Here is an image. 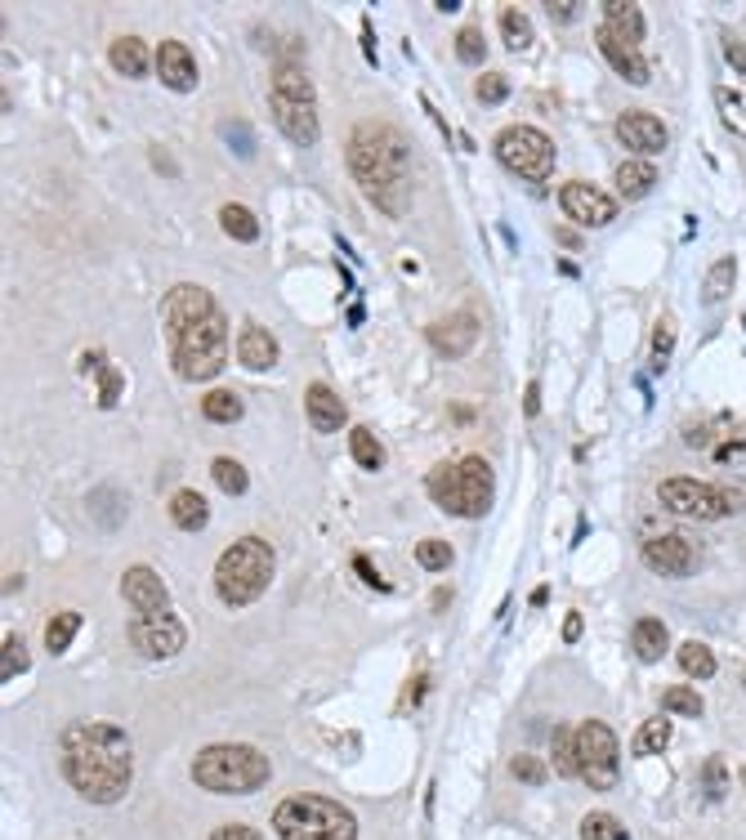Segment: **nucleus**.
I'll return each mask as SVG.
<instances>
[{
    "mask_svg": "<svg viewBox=\"0 0 746 840\" xmlns=\"http://www.w3.org/2000/svg\"><path fill=\"white\" fill-rule=\"evenodd\" d=\"M58 764L90 805H116L134 778V751L116 725H73L58 742Z\"/></svg>",
    "mask_w": 746,
    "mask_h": 840,
    "instance_id": "f257e3e1",
    "label": "nucleus"
},
{
    "mask_svg": "<svg viewBox=\"0 0 746 840\" xmlns=\"http://www.w3.org/2000/svg\"><path fill=\"white\" fill-rule=\"evenodd\" d=\"M349 170L385 215H402L407 210V192H412V153H407L402 134L393 125L367 121V125L354 130Z\"/></svg>",
    "mask_w": 746,
    "mask_h": 840,
    "instance_id": "f03ea898",
    "label": "nucleus"
},
{
    "mask_svg": "<svg viewBox=\"0 0 746 840\" xmlns=\"http://www.w3.org/2000/svg\"><path fill=\"white\" fill-rule=\"evenodd\" d=\"M274 568H278V559H274V545L259 541V537H242L233 541L224 554H220V564H215V590L224 604L242 608V604H255L268 582H274Z\"/></svg>",
    "mask_w": 746,
    "mask_h": 840,
    "instance_id": "7ed1b4c3",
    "label": "nucleus"
},
{
    "mask_svg": "<svg viewBox=\"0 0 746 840\" xmlns=\"http://www.w3.org/2000/svg\"><path fill=\"white\" fill-rule=\"evenodd\" d=\"M430 497L456 519H483L492 510V465L483 456H460L430 474Z\"/></svg>",
    "mask_w": 746,
    "mask_h": 840,
    "instance_id": "20e7f679",
    "label": "nucleus"
},
{
    "mask_svg": "<svg viewBox=\"0 0 746 840\" xmlns=\"http://www.w3.org/2000/svg\"><path fill=\"white\" fill-rule=\"evenodd\" d=\"M192 778L197 787L220 792V796H246L268 783V760L255 747L224 742V747H207L192 760Z\"/></svg>",
    "mask_w": 746,
    "mask_h": 840,
    "instance_id": "39448f33",
    "label": "nucleus"
},
{
    "mask_svg": "<svg viewBox=\"0 0 746 840\" xmlns=\"http://www.w3.org/2000/svg\"><path fill=\"white\" fill-rule=\"evenodd\" d=\"M274 827L282 840H358V822L341 800L326 796H287L274 809Z\"/></svg>",
    "mask_w": 746,
    "mask_h": 840,
    "instance_id": "423d86ee",
    "label": "nucleus"
},
{
    "mask_svg": "<svg viewBox=\"0 0 746 840\" xmlns=\"http://www.w3.org/2000/svg\"><path fill=\"white\" fill-rule=\"evenodd\" d=\"M170 363L183 380H215L229 363V322L224 313H207L201 322L170 335Z\"/></svg>",
    "mask_w": 746,
    "mask_h": 840,
    "instance_id": "0eeeda50",
    "label": "nucleus"
},
{
    "mask_svg": "<svg viewBox=\"0 0 746 840\" xmlns=\"http://www.w3.org/2000/svg\"><path fill=\"white\" fill-rule=\"evenodd\" d=\"M497 162L505 170H514L519 179L536 184V179H546L555 170V144L532 125H510V130L497 134Z\"/></svg>",
    "mask_w": 746,
    "mask_h": 840,
    "instance_id": "6e6552de",
    "label": "nucleus"
},
{
    "mask_svg": "<svg viewBox=\"0 0 746 840\" xmlns=\"http://www.w3.org/2000/svg\"><path fill=\"white\" fill-rule=\"evenodd\" d=\"M657 497H661V506L670 510V515H680V519H724L728 510H733V497L728 493H720V487H711V483H702V478H684V474H675V478H666L661 487H657Z\"/></svg>",
    "mask_w": 746,
    "mask_h": 840,
    "instance_id": "1a4fd4ad",
    "label": "nucleus"
},
{
    "mask_svg": "<svg viewBox=\"0 0 746 840\" xmlns=\"http://www.w3.org/2000/svg\"><path fill=\"white\" fill-rule=\"evenodd\" d=\"M577 751H581V778L594 787V792H608L617 787V733L608 729L603 720H586L577 729Z\"/></svg>",
    "mask_w": 746,
    "mask_h": 840,
    "instance_id": "9d476101",
    "label": "nucleus"
},
{
    "mask_svg": "<svg viewBox=\"0 0 746 840\" xmlns=\"http://www.w3.org/2000/svg\"><path fill=\"white\" fill-rule=\"evenodd\" d=\"M130 644H134V653L162 662L188 644V626L175 612H140L130 621Z\"/></svg>",
    "mask_w": 746,
    "mask_h": 840,
    "instance_id": "9b49d317",
    "label": "nucleus"
},
{
    "mask_svg": "<svg viewBox=\"0 0 746 840\" xmlns=\"http://www.w3.org/2000/svg\"><path fill=\"white\" fill-rule=\"evenodd\" d=\"M559 206H564V215H568V220H577V224H586V229L613 224V215H617V197H608L603 188H594V184H581V179L564 184V192H559Z\"/></svg>",
    "mask_w": 746,
    "mask_h": 840,
    "instance_id": "f8f14e48",
    "label": "nucleus"
},
{
    "mask_svg": "<svg viewBox=\"0 0 746 840\" xmlns=\"http://www.w3.org/2000/svg\"><path fill=\"white\" fill-rule=\"evenodd\" d=\"M644 564L657 577H689V573H698V550L684 537H653L644 545Z\"/></svg>",
    "mask_w": 746,
    "mask_h": 840,
    "instance_id": "ddd939ff",
    "label": "nucleus"
},
{
    "mask_svg": "<svg viewBox=\"0 0 746 840\" xmlns=\"http://www.w3.org/2000/svg\"><path fill=\"white\" fill-rule=\"evenodd\" d=\"M220 305H215V296L207 291V287H175L170 296H166V305H162V313H166V335H179L183 327H192V322H201L207 313H215Z\"/></svg>",
    "mask_w": 746,
    "mask_h": 840,
    "instance_id": "4468645a",
    "label": "nucleus"
},
{
    "mask_svg": "<svg viewBox=\"0 0 746 840\" xmlns=\"http://www.w3.org/2000/svg\"><path fill=\"white\" fill-rule=\"evenodd\" d=\"M617 139L631 148V153H639V157H653V153H661L666 148V125H661V117H653V112H639V108H631V112H622L617 117Z\"/></svg>",
    "mask_w": 746,
    "mask_h": 840,
    "instance_id": "2eb2a0df",
    "label": "nucleus"
},
{
    "mask_svg": "<svg viewBox=\"0 0 746 840\" xmlns=\"http://www.w3.org/2000/svg\"><path fill=\"white\" fill-rule=\"evenodd\" d=\"M157 77L175 95L197 90V58L188 54V45H179V41H162L157 45Z\"/></svg>",
    "mask_w": 746,
    "mask_h": 840,
    "instance_id": "dca6fc26",
    "label": "nucleus"
},
{
    "mask_svg": "<svg viewBox=\"0 0 746 840\" xmlns=\"http://www.w3.org/2000/svg\"><path fill=\"white\" fill-rule=\"evenodd\" d=\"M121 595L134 612H166L170 595H166V582L153 573V568H130L121 577Z\"/></svg>",
    "mask_w": 746,
    "mask_h": 840,
    "instance_id": "f3484780",
    "label": "nucleus"
},
{
    "mask_svg": "<svg viewBox=\"0 0 746 840\" xmlns=\"http://www.w3.org/2000/svg\"><path fill=\"white\" fill-rule=\"evenodd\" d=\"M474 340H479V318H474V313H452V318H443L438 327H430V344L438 349L443 358L469 354Z\"/></svg>",
    "mask_w": 746,
    "mask_h": 840,
    "instance_id": "a211bd4d",
    "label": "nucleus"
},
{
    "mask_svg": "<svg viewBox=\"0 0 746 840\" xmlns=\"http://www.w3.org/2000/svg\"><path fill=\"white\" fill-rule=\"evenodd\" d=\"M599 49H603V58L617 67V77H626V81H635V86H644L653 73H648V58L639 54V45H631V41H622L617 32H608V27H599Z\"/></svg>",
    "mask_w": 746,
    "mask_h": 840,
    "instance_id": "6ab92c4d",
    "label": "nucleus"
},
{
    "mask_svg": "<svg viewBox=\"0 0 746 840\" xmlns=\"http://www.w3.org/2000/svg\"><path fill=\"white\" fill-rule=\"evenodd\" d=\"M304 411H309V425H313L318 434L345 430V420H349L341 394H335L331 385H309V394H304Z\"/></svg>",
    "mask_w": 746,
    "mask_h": 840,
    "instance_id": "aec40b11",
    "label": "nucleus"
},
{
    "mask_svg": "<svg viewBox=\"0 0 746 840\" xmlns=\"http://www.w3.org/2000/svg\"><path fill=\"white\" fill-rule=\"evenodd\" d=\"M274 117H278L282 134H287V139H296L300 148H309L313 139H318V112H313V103H304V99H287V95H274Z\"/></svg>",
    "mask_w": 746,
    "mask_h": 840,
    "instance_id": "412c9836",
    "label": "nucleus"
},
{
    "mask_svg": "<svg viewBox=\"0 0 746 840\" xmlns=\"http://www.w3.org/2000/svg\"><path fill=\"white\" fill-rule=\"evenodd\" d=\"M237 358L250 367V372H268L278 363V340L268 335L259 322H246L242 327V340H237Z\"/></svg>",
    "mask_w": 746,
    "mask_h": 840,
    "instance_id": "4be33fe9",
    "label": "nucleus"
},
{
    "mask_svg": "<svg viewBox=\"0 0 746 840\" xmlns=\"http://www.w3.org/2000/svg\"><path fill=\"white\" fill-rule=\"evenodd\" d=\"M603 27L608 32H617L622 41H631V45H639L644 41V32H648V23H644V10L639 5H631V0H603Z\"/></svg>",
    "mask_w": 746,
    "mask_h": 840,
    "instance_id": "5701e85b",
    "label": "nucleus"
},
{
    "mask_svg": "<svg viewBox=\"0 0 746 840\" xmlns=\"http://www.w3.org/2000/svg\"><path fill=\"white\" fill-rule=\"evenodd\" d=\"M631 649H635V657H639V662H661V657H666V649H670L666 626H661L657 617L635 621V630H631Z\"/></svg>",
    "mask_w": 746,
    "mask_h": 840,
    "instance_id": "b1692460",
    "label": "nucleus"
},
{
    "mask_svg": "<svg viewBox=\"0 0 746 840\" xmlns=\"http://www.w3.org/2000/svg\"><path fill=\"white\" fill-rule=\"evenodd\" d=\"M112 67H116L121 77H144L148 67H153V49L140 36H121L112 45Z\"/></svg>",
    "mask_w": 746,
    "mask_h": 840,
    "instance_id": "393cba45",
    "label": "nucleus"
},
{
    "mask_svg": "<svg viewBox=\"0 0 746 840\" xmlns=\"http://www.w3.org/2000/svg\"><path fill=\"white\" fill-rule=\"evenodd\" d=\"M170 519L179 523V528H188V532H197V528H207V519H211V506H207V497L201 493H175L170 497Z\"/></svg>",
    "mask_w": 746,
    "mask_h": 840,
    "instance_id": "a878e982",
    "label": "nucleus"
},
{
    "mask_svg": "<svg viewBox=\"0 0 746 840\" xmlns=\"http://www.w3.org/2000/svg\"><path fill=\"white\" fill-rule=\"evenodd\" d=\"M657 184V166L653 162H622L617 166V197H644Z\"/></svg>",
    "mask_w": 746,
    "mask_h": 840,
    "instance_id": "bb28decb",
    "label": "nucleus"
},
{
    "mask_svg": "<svg viewBox=\"0 0 746 840\" xmlns=\"http://www.w3.org/2000/svg\"><path fill=\"white\" fill-rule=\"evenodd\" d=\"M274 95L313 103V81H309L304 67H296V63H278V73H274Z\"/></svg>",
    "mask_w": 746,
    "mask_h": 840,
    "instance_id": "cd10ccee",
    "label": "nucleus"
},
{
    "mask_svg": "<svg viewBox=\"0 0 746 840\" xmlns=\"http://www.w3.org/2000/svg\"><path fill=\"white\" fill-rule=\"evenodd\" d=\"M201 411H207V420H215V425H233V420H242V398L233 389H211L201 398Z\"/></svg>",
    "mask_w": 746,
    "mask_h": 840,
    "instance_id": "c85d7f7f",
    "label": "nucleus"
},
{
    "mask_svg": "<svg viewBox=\"0 0 746 840\" xmlns=\"http://www.w3.org/2000/svg\"><path fill=\"white\" fill-rule=\"evenodd\" d=\"M680 671L689 675V679H711L715 675V653L706 649V644H698V640H689V644H680Z\"/></svg>",
    "mask_w": 746,
    "mask_h": 840,
    "instance_id": "c756f323",
    "label": "nucleus"
},
{
    "mask_svg": "<svg viewBox=\"0 0 746 840\" xmlns=\"http://www.w3.org/2000/svg\"><path fill=\"white\" fill-rule=\"evenodd\" d=\"M715 103H720L724 125H728L733 134H742V139H746V86H724Z\"/></svg>",
    "mask_w": 746,
    "mask_h": 840,
    "instance_id": "7c9ffc66",
    "label": "nucleus"
},
{
    "mask_svg": "<svg viewBox=\"0 0 746 840\" xmlns=\"http://www.w3.org/2000/svg\"><path fill=\"white\" fill-rule=\"evenodd\" d=\"M220 224H224V233L237 237V242H255V237H259V220L250 215L246 206H237V201H229V206L220 210Z\"/></svg>",
    "mask_w": 746,
    "mask_h": 840,
    "instance_id": "2f4dec72",
    "label": "nucleus"
},
{
    "mask_svg": "<svg viewBox=\"0 0 746 840\" xmlns=\"http://www.w3.org/2000/svg\"><path fill=\"white\" fill-rule=\"evenodd\" d=\"M733 283H737V259H715L711 264V277H706V287H702V300L706 305H720L728 291H733Z\"/></svg>",
    "mask_w": 746,
    "mask_h": 840,
    "instance_id": "473e14b6",
    "label": "nucleus"
},
{
    "mask_svg": "<svg viewBox=\"0 0 746 840\" xmlns=\"http://www.w3.org/2000/svg\"><path fill=\"white\" fill-rule=\"evenodd\" d=\"M77 630H81V612H58L45 626V653H67V644L77 640Z\"/></svg>",
    "mask_w": 746,
    "mask_h": 840,
    "instance_id": "72a5a7b5",
    "label": "nucleus"
},
{
    "mask_svg": "<svg viewBox=\"0 0 746 840\" xmlns=\"http://www.w3.org/2000/svg\"><path fill=\"white\" fill-rule=\"evenodd\" d=\"M555 769L564 778H581V751H577V729L555 733Z\"/></svg>",
    "mask_w": 746,
    "mask_h": 840,
    "instance_id": "f704fd0d",
    "label": "nucleus"
},
{
    "mask_svg": "<svg viewBox=\"0 0 746 840\" xmlns=\"http://www.w3.org/2000/svg\"><path fill=\"white\" fill-rule=\"evenodd\" d=\"M581 840H631L626 836V827L613 818V814H586V822H581Z\"/></svg>",
    "mask_w": 746,
    "mask_h": 840,
    "instance_id": "c9c22d12",
    "label": "nucleus"
},
{
    "mask_svg": "<svg viewBox=\"0 0 746 840\" xmlns=\"http://www.w3.org/2000/svg\"><path fill=\"white\" fill-rule=\"evenodd\" d=\"M349 447H354V461H358L363 469H380V465H385V447H380L376 434L354 430V434H349Z\"/></svg>",
    "mask_w": 746,
    "mask_h": 840,
    "instance_id": "e433bc0d",
    "label": "nucleus"
},
{
    "mask_svg": "<svg viewBox=\"0 0 746 840\" xmlns=\"http://www.w3.org/2000/svg\"><path fill=\"white\" fill-rule=\"evenodd\" d=\"M666 747H670V720L657 716V720H648V725L639 729L635 751H639V755H657V751H666Z\"/></svg>",
    "mask_w": 746,
    "mask_h": 840,
    "instance_id": "4c0bfd02",
    "label": "nucleus"
},
{
    "mask_svg": "<svg viewBox=\"0 0 746 840\" xmlns=\"http://www.w3.org/2000/svg\"><path fill=\"white\" fill-rule=\"evenodd\" d=\"M211 474H215V483L224 487V493H229V497H242V493H246V487H250V478H246V469H242L237 461H229V456H220V461L211 465Z\"/></svg>",
    "mask_w": 746,
    "mask_h": 840,
    "instance_id": "58836bf2",
    "label": "nucleus"
},
{
    "mask_svg": "<svg viewBox=\"0 0 746 840\" xmlns=\"http://www.w3.org/2000/svg\"><path fill=\"white\" fill-rule=\"evenodd\" d=\"M661 703H666V711H675V716H702V697L689 688V684H675V688H666L661 693Z\"/></svg>",
    "mask_w": 746,
    "mask_h": 840,
    "instance_id": "ea45409f",
    "label": "nucleus"
},
{
    "mask_svg": "<svg viewBox=\"0 0 746 840\" xmlns=\"http://www.w3.org/2000/svg\"><path fill=\"white\" fill-rule=\"evenodd\" d=\"M501 36H505L510 49H527V45H532V23H527V14H523V10H505V14H501Z\"/></svg>",
    "mask_w": 746,
    "mask_h": 840,
    "instance_id": "a19ab883",
    "label": "nucleus"
},
{
    "mask_svg": "<svg viewBox=\"0 0 746 840\" xmlns=\"http://www.w3.org/2000/svg\"><path fill=\"white\" fill-rule=\"evenodd\" d=\"M27 671V644L19 635H5V649H0V675H23Z\"/></svg>",
    "mask_w": 746,
    "mask_h": 840,
    "instance_id": "79ce46f5",
    "label": "nucleus"
},
{
    "mask_svg": "<svg viewBox=\"0 0 746 840\" xmlns=\"http://www.w3.org/2000/svg\"><path fill=\"white\" fill-rule=\"evenodd\" d=\"M456 54H460L465 63H483V58H488L483 32H479V27H460V32H456Z\"/></svg>",
    "mask_w": 746,
    "mask_h": 840,
    "instance_id": "37998d69",
    "label": "nucleus"
},
{
    "mask_svg": "<svg viewBox=\"0 0 746 840\" xmlns=\"http://www.w3.org/2000/svg\"><path fill=\"white\" fill-rule=\"evenodd\" d=\"M416 564L430 568V573H443L452 564V545L447 541H421L416 545Z\"/></svg>",
    "mask_w": 746,
    "mask_h": 840,
    "instance_id": "c03bdc74",
    "label": "nucleus"
},
{
    "mask_svg": "<svg viewBox=\"0 0 746 840\" xmlns=\"http://www.w3.org/2000/svg\"><path fill=\"white\" fill-rule=\"evenodd\" d=\"M702 787H706V800H720V796H724L728 774H724V760H720V755H711V760L702 764Z\"/></svg>",
    "mask_w": 746,
    "mask_h": 840,
    "instance_id": "a18cd8bd",
    "label": "nucleus"
},
{
    "mask_svg": "<svg viewBox=\"0 0 746 840\" xmlns=\"http://www.w3.org/2000/svg\"><path fill=\"white\" fill-rule=\"evenodd\" d=\"M653 349H657L653 372H661V367H666V358H670V349H675V322H670V318H661V322H657V331H653Z\"/></svg>",
    "mask_w": 746,
    "mask_h": 840,
    "instance_id": "49530a36",
    "label": "nucleus"
},
{
    "mask_svg": "<svg viewBox=\"0 0 746 840\" xmlns=\"http://www.w3.org/2000/svg\"><path fill=\"white\" fill-rule=\"evenodd\" d=\"M510 774L519 778V783H546V764H541V760H532V755H514L510 760Z\"/></svg>",
    "mask_w": 746,
    "mask_h": 840,
    "instance_id": "de8ad7c7",
    "label": "nucleus"
},
{
    "mask_svg": "<svg viewBox=\"0 0 746 840\" xmlns=\"http://www.w3.org/2000/svg\"><path fill=\"white\" fill-rule=\"evenodd\" d=\"M474 90H479V99H483V103H501V99L510 95V81H505V77H497V73H483Z\"/></svg>",
    "mask_w": 746,
    "mask_h": 840,
    "instance_id": "09e8293b",
    "label": "nucleus"
},
{
    "mask_svg": "<svg viewBox=\"0 0 746 840\" xmlns=\"http://www.w3.org/2000/svg\"><path fill=\"white\" fill-rule=\"evenodd\" d=\"M99 380H103V389H99V407H112V402L121 398V376H116L112 367H99Z\"/></svg>",
    "mask_w": 746,
    "mask_h": 840,
    "instance_id": "8fccbe9b",
    "label": "nucleus"
},
{
    "mask_svg": "<svg viewBox=\"0 0 746 840\" xmlns=\"http://www.w3.org/2000/svg\"><path fill=\"white\" fill-rule=\"evenodd\" d=\"M724 54H728V63L737 67V73H746V41H737V36H724Z\"/></svg>",
    "mask_w": 746,
    "mask_h": 840,
    "instance_id": "3c124183",
    "label": "nucleus"
},
{
    "mask_svg": "<svg viewBox=\"0 0 746 840\" xmlns=\"http://www.w3.org/2000/svg\"><path fill=\"white\" fill-rule=\"evenodd\" d=\"M354 568H358V573H363V577H367V582H371L376 590H389V582H385V577L376 573V564H371V559H367V554H358V559H354Z\"/></svg>",
    "mask_w": 746,
    "mask_h": 840,
    "instance_id": "603ef678",
    "label": "nucleus"
},
{
    "mask_svg": "<svg viewBox=\"0 0 746 840\" xmlns=\"http://www.w3.org/2000/svg\"><path fill=\"white\" fill-rule=\"evenodd\" d=\"M211 840H259V831H250V827H242V822H229V827H220Z\"/></svg>",
    "mask_w": 746,
    "mask_h": 840,
    "instance_id": "864d4df0",
    "label": "nucleus"
},
{
    "mask_svg": "<svg viewBox=\"0 0 746 840\" xmlns=\"http://www.w3.org/2000/svg\"><path fill=\"white\" fill-rule=\"evenodd\" d=\"M546 10H550L559 23H568V19H577V14H581V5H572V0H550Z\"/></svg>",
    "mask_w": 746,
    "mask_h": 840,
    "instance_id": "5fc2aeb1",
    "label": "nucleus"
},
{
    "mask_svg": "<svg viewBox=\"0 0 746 840\" xmlns=\"http://www.w3.org/2000/svg\"><path fill=\"white\" fill-rule=\"evenodd\" d=\"M564 640H568V644L581 640V612H568V621H564Z\"/></svg>",
    "mask_w": 746,
    "mask_h": 840,
    "instance_id": "6e6d98bb",
    "label": "nucleus"
},
{
    "mask_svg": "<svg viewBox=\"0 0 746 840\" xmlns=\"http://www.w3.org/2000/svg\"><path fill=\"white\" fill-rule=\"evenodd\" d=\"M523 407H527V416H536V411H541V389H536V385H527V398H523Z\"/></svg>",
    "mask_w": 746,
    "mask_h": 840,
    "instance_id": "4d7b16f0",
    "label": "nucleus"
},
{
    "mask_svg": "<svg viewBox=\"0 0 746 840\" xmlns=\"http://www.w3.org/2000/svg\"><path fill=\"white\" fill-rule=\"evenodd\" d=\"M742 688H746V675H742Z\"/></svg>",
    "mask_w": 746,
    "mask_h": 840,
    "instance_id": "13d9d810",
    "label": "nucleus"
}]
</instances>
